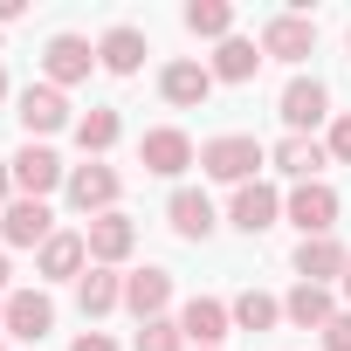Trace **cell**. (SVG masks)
<instances>
[{"label": "cell", "instance_id": "1", "mask_svg": "<svg viewBox=\"0 0 351 351\" xmlns=\"http://www.w3.org/2000/svg\"><path fill=\"white\" fill-rule=\"evenodd\" d=\"M200 165L214 172V180H228V186H248L255 165H262V145L241 138V131H228V138H207V145H200Z\"/></svg>", "mask_w": 351, "mask_h": 351}, {"label": "cell", "instance_id": "2", "mask_svg": "<svg viewBox=\"0 0 351 351\" xmlns=\"http://www.w3.org/2000/svg\"><path fill=\"white\" fill-rule=\"evenodd\" d=\"M138 158H145V172H158V180H180V172L193 165V138L180 124H158V131H145Z\"/></svg>", "mask_w": 351, "mask_h": 351}, {"label": "cell", "instance_id": "3", "mask_svg": "<svg viewBox=\"0 0 351 351\" xmlns=\"http://www.w3.org/2000/svg\"><path fill=\"white\" fill-rule=\"evenodd\" d=\"M8 172H14L21 200H49L56 186H69V180H62V158H56L49 145H28V152H14V165H8Z\"/></svg>", "mask_w": 351, "mask_h": 351}, {"label": "cell", "instance_id": "4", "mask_svg": "<svg viewBox=\"0 0 351 351\" xmlns=\"http://www.w3.org/2000/svg\"><path fill=\"white\" fill-rule=\"evenodd\" d=\"M282 207H289V221L303 228V241H310V234H330V228H337V193H330L324 180H303V186H296V193H289Z\"/></svg>", "mask_w": 351, "mask_h": 351}, {"label": "cell", "instance_id": "5", "mask_svg": "<svg viewBox=\"0 0 351 351\" xmlns=\"http://www.w3.org/2000/svg\"><path fill=\"white\" fill-rule=\"evenodd\" d=\"M83 241H90V262H97V269H117V262L138 248V228H131V214H97V221L83 228Z\"/></svg>", "mask_w": 351, "mask_h": 351}, {"label": "cell", "instance_id": "6", "mask_svg": "<svg viewBox=\"0 0 351 351\" xmlns=\"http://www.w3.org/2000/svg\"><path fill=\"white\" fill-rule=\"evenodd\" d=\"M180 330H186V344H200V351H221V337L234 330V310H228L221 296H193V303L180 310Z\"/></svg>", "mask_w": 351, "mask_h": 351}, {"label": "cell", "instance_id": "7", "mask_svg": "<svg viewBox=\"0 0 351 351\" xmlns=\"http://www.w3.org/2000/svg\"><path fill=\"white\" fill-rule=\"evenodd\" d=\"M69 207L90 214V221L97 214H117V172L110 165H76L69 172Z\"/></svg>", "mask_w": 351, "mask_h": 351}, {"label": "cell", "instance_id": "8", "mask_svg": "<svg viewBox=\"0 0 351 351\" xmlns=\"http://www.w3.org/2000/svg\"><path fill=\"white\" fill-rule=\"evenodd\" d=\"M42 69H49L56 90H69V83H83V76L97 69V49H90L83 35H56V42L42 49Z\"/></svg>", "mask_w": 351, "mask_h": 351}, {"label": "cell", "instance_id": "9", "mask_svg": "<svg viewBox=\"0 0 351 351\" xmlns=\"http://www.w3.org/2000/svg\"><path fill=\"white\" fill-rule=\"evenodd\" d=\"M324 117H330V90H324L317 76H296V83L282 90V124L303 138V131H310V124H324Z\"/></svg>", "mask_w": 351, "mask_h": 351}, {"label": "cell", "instance_id": "10", "mask_svg": "<svg viewBox=\"0 0 351 351\" xmlns=\"http://www.w3.org/2000/svg\"><path fill=\"white\" fill-rule=\"evenodd\" d=\"M0 234H8V248H42L56 234V214L42 200H14L8 214H0Z\"/></svg>", "mask_w": 351, "mask_h": 351}, {"label": "cell", "instance_id": "11", "mask_svg": "<svg viewBox=\"0 0 351 351\" xmlns=\"http://www.w3.org/2000/svg\"><path fill=\"white\" fill-rule=\"evenodd\" d=\"M317 49V28L303 21V14H276L269 28H262V56H276V62H303Z\"/></svg>", "mask_w": 351, "mask_h": 351}, {"label": "cell", "instance_id": "12", "mask_svg": "<svg viewBox=\"0 0 351 351\" xmlns=\"http://www.w3.org/2000/svg\"><path fill=\"white\" fill-rule=\"evenodd\" d=\"M165 303H172V276H165V269H138V276H124V310H131L138 324L165 317Z\"/></svg>", "mask_w": 351, "mask_h": 351}, {"label": "cell", "instance_id": "13", "mask_svg": "<svg viewBox=\"0 0 351 351\" xmlns=\"http://www.w3.org/2000/svg\"><path fill=\"white\" fill-rule=\"evenodd\" d=\"M8 330L28 337V344H42V337L56 330V303H49L42 289H14V296H8Z\"/></svg>", "mask_w": 351, "mask_h": 351}, {"label": "cell", "instance_id": "14", "mask_svg": "<svg viewBox=\"0 0 351 351\" xmlns=\"http://www.w3.org/2000/svg\"><path fill=\"white\" fill-rule=\"evenodd\" d=\"M158 90H165V104L193 110V104H207V97H214V69H207V62H165Z\"/></svg>", "mask_w": 351, "mask_h": 351}, {"label": "cell", "instance_id": "15", "mask_svg": "<svg viewBox=\"0 0 351 351\" xmlns=\"http://www.w3.org/2000/svg\"><path fill=\"white\" fill-rule=\"evenodd\" d=\"M14 117H21L28 131H42V138H49V131H62V124H69V104H62V90H56V83H28Z\"/></svg>", "mask_w": 351, "mask_h": 351}, {"label": "cell", "instance_id": "16", "mask_svg": "<svg viewBox=\"0 0 351 351\" xmlns=\"http://www.w3.org/2000/svg\"><path fill=\"white\" fill-rule=\"evenodd\" d=\"M276 214H282V193H276V186H262V180L234 186V228H241V234H262V228H276Z\"/></svg>", "mask_w": 351, "mask_h": 351}, {"label": "cell", "instance_id": "17", "mask_svg": "<svg viewBox=\"0 0 351 351\" xmlns=\"http://www.w3.org/2000/svg\"><path fill=\"white\" fill-rule=\"evenodd\" d=\"M172 234H186V241H207L214 234V200L207 193H193V186H180V193H172Z\"/></svg>", "mask_w": 351, "mask_h": 351}, {"label": "cell", "instance_id": "18", "mask_svg": "<svg viewBox=\"0 0 351 351\" xmlns=\"http://www.w3.org/2000/svg\"><path fill=\"white\" fill-rule=\"evenodd\" d=\"M83 262H90V241H83V234H49V241H42V276H49V282L83 276Z\"/></svg>", "mask_w": 351, "mask_h": 351}, {"label": "cell", "instance_id": "19", "mask_svg": "<svg viewBox=\"0 0 351 351\" xmlns=\"http://www.w3.org/2000/svg\"><path fill=\"white\" fill-rule=\"evenodd\" d=\"M344 262H351V255H344L330 234H310V241L296 248V276H303V282H330V276H344Z\"/></svg>", "mask_w": 351, "mask_h": 351}, {"label": "cell", "instance_id": "20", "mask_svg": "<svg viewBox=\"0 0 351 351\" xmlns=\"http://www.w3.org/2000/svg\"><path fill=\"white\" fill-rule=\"evenodd\" d=\"M282 317H289V324H303V330H324L337 310H330V289H324V282H296V289L282 296Z\"/></svg>", "mask_w": 351, "mask_h": 351}, {"label": "cell", "instance_id": "21", "mask_svg": "<svg viewBox=\"0 0 351 351\" xmlns=\"http://www.w3.org/2000/svg\"><path fill=\"white\" fill-rule=\"evenodd\" d=\"M324 158H330V145H317V138H296V131L276 145V172H289L296 186H303V180H317V165H324Z\"/></svg>", "mask_w": 351, "mask_h": 351}, {"label": "cell", "instance_id": "22", "mask_svg": "<svg viewBox=\"0 0 351 351\" xmlns=\"http://www.w3.org/2000/svg\"><path fill=\"white\" fill-rule=\"evenodd\" d=\"M76 303H83V317L117 310V303H124V276H117V269H90V276H76Z\"/></svg>", "mask_w": 351, "mask_h": 351}, {"label": "cell", "instance_id": "23", "mask_svg": "<svg viewBox=\"0 0 351 351\" xmlns=\"http://www.w3.org/2000/svg\"><path fill=\"white\" fill-rule=\"evenodd\" d=\"M97 62H104L110 76H131V69L145 62V35H138V28H110V35L97 42Z\"/></svg>", "mask_w": 351, "mask_h": 351}, {"label": "cell", "instance_id": "24", "mask_svg": "<svg viewBox=\"0 0 351 351\" xmlns=\"http://www.w3.org/2000/svg\"><path fill=\"white\" fill-rule=\"evenodd\" d=\"M255 69H262V49H255V42L228 35V42L214 49V83H248Z\"/></svg>", "mask_w": 351, "mask_h": 351}, {"label": "cell", "instance_id": "25", "mask_svg": "<svg viewBox=\"0 0 351 351\" xmlns=\"http://www.w3.org/2000/svg\"><path fill=\"white\" fill-rule=\"evenodd\" d=\"M228 310H234V330H269V324L282 317V303H276L269 289H241Z\"/></svg>", "mask_w": 351, "mask_h": 351}, {"label": "cell", "instance_id": "26", "mask_svg": "<svg viewBox=\"0 0 351 351\" xmlns=\"http://www.w3.org/2000/svg\"><path fill=\"white\" fill-rule=\"evenodd\" d=\"M186 28H193V35H214V42H228V28H234V8H228V0H193V8H186Z\"/></svg>", "mask_w": 351, "mask_h": 351}, {"label": "cell", "instance_id": "27", "mask_svg": "<svg viewBox=\"0 0 351 351\" xmlns=\"http://www.w3.org/2000/svg\"><path fill=\"white\" fill-rule=\"evenodd\" d=\"M117 131H124L117 110H90V117H76V145H83V152H110Z\"/></svg>", "mask_w": 351, "mask_h": 351}, {"label": "cell", "instance_id": "28", "mask_svg": "<svg viewBox=\"0 0 351 351\" xmlns=\"http://www.w3.org/2000/svg\"><path fill=\"white\" fill-rule=\"evenodd\" d=\"M186 344V330L172 324V317H152V324H138V351H180Z\"/></svg>", "mask_w": 351, "mask_h": 351}, {"label": "cell", "instance_id": "29", "mask_svg": "<svg viewBox=\"0 0 351 351\" xmlns=\"http://www.w3.org/2000/svg\"><path fill=\"white\" fill-rule=\"evenodd\" d=\"M317 337H324V351H351V310H337V317H330Z\"/></svg>", "mask_w": 351, "mask_h": 351}, {"label": "cell", "instance_id": "30", "mask_svg": "<svg viewBox=\"0 0 351 351\" xmlns=\"http://www.w3.org/2000/svg\"><path fill=\"white\" fill-rule=\"evenodd\" d=\"M330 158H337V165H351V110L330 124Z\"/></svg>", "mask_w": 351, "mask_h": 351}, {"label": "cell", "instance_id": "31", "mask_svg": "<svg viewBox=\"0 0 351 351\" xmlns=\"http://www.w3.org/2000/svg\"><path fill=\"white\" fill-rule=\"evenodd\" d=\"M69 351H117V344H110V337H104V330H83V337H76V344H69Z\"/></svg>", "mask_w": 351, "mask_h": 351}, {"label": "cell", "instance_id": "32", "mask_svg": "<svg viewBox=\"0 0 351 351\" xmlns=\"http://www.w3.org/2000/svg\"><path fill=\"white\" fill-rule=\"evenodd\" d=\"M8 186H14V172H8V165H0V214H8V207H14V200H8Z\"/></svg>", "mask_w": 351, "mask_h": 351}, {"label": "cell", "instance_id": "33", "mask_svg": "<svg viewBox=\"0 0 351 351\" xmlns=\"http://www.w3.org/2000/svg\"><path fill=\"white\" fill-rule=\"evenodd\" d=\"M8 21H21V0H0V28H8Z\"/></svg>", "mask_w": 351, "mask_h": 351}, {"label": "cell", "instance_id": "34", "mask_svg": "<svg viewBox=\"0 0 351 351\" xmlns=\"http://www.w3.org/2000/svg\"><path fill=\"white\" fill-rule=\"evenodd\" d=\"M8 276H14V269H8V255H0V289H8Z\"/></svg>", "mask_w": 351, "mask_h": 351}, {"label": "cell", "instance_id": "35", "mask_svg": "<svg viewBox=\"0 0 351 351\" xmlns=\"http://www.w3.org/2000/svg\"><path fill=\"white\" fill-rule=\"evenodd\" d=\"M344 296H351V262H344Z\"/></svg>", "mask_w": 351, "mask_h": 351}, {"label": "cell", "instance_id": "36", "mask_svg": "<svg viewBox=\"0 0 351 351\" xmlns=\"http://www.w3.org/2000/svg\"><path fill=\"white\" fill-rule=\"evenodd\" d=\"M0 97H8V69H0Z\"/></svg>", "mask_w": 351, "mask_h": 351}, {"label": "cell", "instance_id": "37", "mask_svg": "<svg viewBox=\"0 0 351 351\" xmlns=\"http://www.w3.org/2000/svg\"><path fill=\"white\" fill-rule=\"evenodd\" d=\"M0 330H8V303H0Z\"/></svg>", "mask_w": 351, "mask_h": 351}, {"label": "cell", "instance_id": "38", "mask_svg": "<svg viewBox=\"0 0 351 351\" xmlns=\"http://www.w3.org/2000/svg\"><path fill=\"white\" fill-rule=\"evenodd\" d=\"M0 351H8V344H0Z\"/></svg>", "mask_w": 351, "mask_h": 351}]
</instances>
